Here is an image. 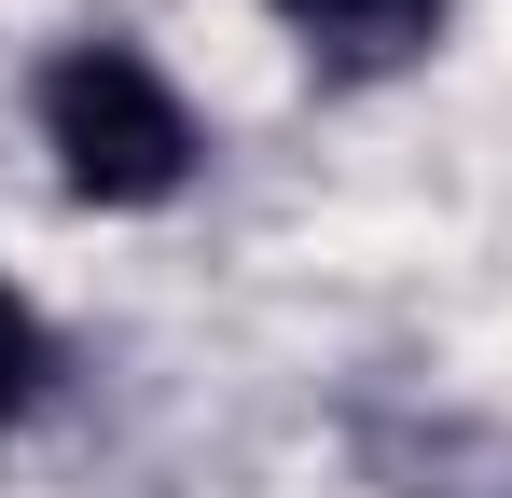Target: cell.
I'll list each match as a JSON object with an SVG mask.
<instances>
[{
	"label": "cell",
	"mask_w": 512,
	"mask_h": 498,
	"mask_svg": "<svg viewBox=\"0 0 512 498\" xmlns=\"http://www.w3.org/2000/svg\"><path fill=\"white\" fill-rule=\"evenodd\" d=\"M28 139L56 153V180L111 208V222H153L180 208L194 180H208V125H194V97L153 42H125V28H70V42H42V70H28Z\"/></svg>",
	"instance_id": "6da1fadb"
},
{
	"label": "cell",
	"mask_w": 512,
	"mask_h": 498,
	"mask_svg": "<svg viewBox=\"0 0 512 498\" xmlns=\"http://www.w3.org/2000/svg\"><path fill=\"white\" fill-rule=\"evenodd\" d=\"M263 14H277V42L319 83H402V70H429L443 28H457V0H263Z\"/></svg>",
	"instance_id": "7a4b0ae2"
},
{
	"label": "cell",
	"mask_w": 512,
	"mask_h": 498,
	"mask_svg": "<svg viewBox=\"0 0 512 498\" xmlns=\"http://www.w3.org/2000/svg\"><path fill=\"white\" fill-rule=\"evenodd\" d=\"M42 402H56V319H42V305L0 277V443H14Z\"/></svg>",
	"instance_id": "3957f363"
}]
</instances>
